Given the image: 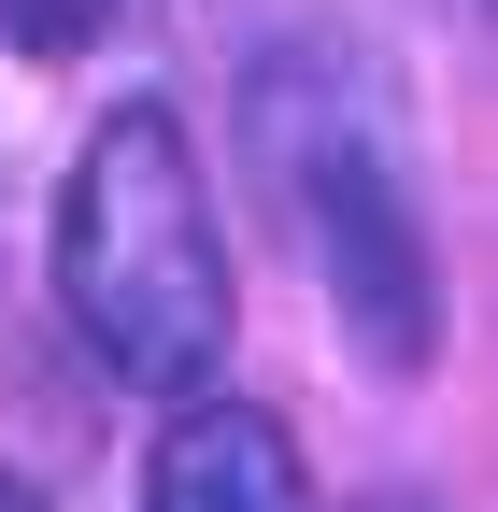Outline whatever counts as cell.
I'll use <instances>...</instances> for the list:
<instances>
[{
  "label": "cell",
  "mask_w": 498,
  "mask_h": 512,
  "mask_svg": "<svg viewBox=\"0 0 498 512\" xmlns=\"http://www.w3.org/2000/svg\"><path fill=\"white\" fill-rule=\"evenodd\" d=\"M242 157H257L271 214L299 228L342 342L370 370L442 356V242H427V185H413V114L356 29L299 15L242 57Z\"/></svg>",
  "instance_id": "1"
},
{
  "label": "cell",
  "mask_w": 498,
  "mask_h": 512,
  "mask_svg": "<svg viewBox=\"0 0 498 512\" xmlns=\"http://www.w3.org/2000/svg\"><path fill=\"white\" fill-rule=\"evenodd\" d=\"M57 313H72V342L129 384V399L214 384V356L242 328L214 185H200V157H185V128L157 100L100 114L72 185H57Z\"/></svg>",
  "instance_id": "2"
},
{
  "label": "cell",
  "mask_w": 498,
  "mask_h": 512,
  "mask_svg": "<svg viewBox=\"0 0 498 512\" xmlns=\"http://www.w3.org/2000/svg\"><path fill=\"white\" fill-rule=\"evenodd\" d=\"M143 512H314V470H299L285 413L185 384L171 427H157V456H143Z\"/></svg>",
  "instance_id": "3"
},
{
  "label": "cell",
  "mask_w": 498,
  "mask_h": 512,
  "mask_svg": "<svg viewBox=\"0 0 498 512\" xmlns=\"http://www.w3.org/2000/svg\"><path fill=\"white\" fill-rule=\"evenodd\" d=\"M100 15L114 0H0V43L15 57H72V43H100Z\"/></svg>",
  "instance_id": "4"
},
{
  "label": "cell",
  "mask_w": 498,
  "mask_h": 512,
  "mask_svg": "<svg viewBox=\"0 0 498 512\" xmlns=\"http://www.w3.org/2000/svg\"><path fill=\"white\" fill-rule=\"evenodd\" d=\"M0 512H43V498H29V484H15V470H0Z\"/></svg>",
  "instance_id": "5"
},
{
  "label": "cell",
  "mask_w": 498,
  "mask_h": 512,
  "mask_svg": "<svg viewBox=\"0 0 498 512\" xmlns=\"http://www.w3.org/2000/svg\"><path fill=\"white\" fill-rule=\"evenodd\" d=\"M370 512H442V498H370Z\"/></svg>",
  "instance_id": "6"
}]
</instances>
